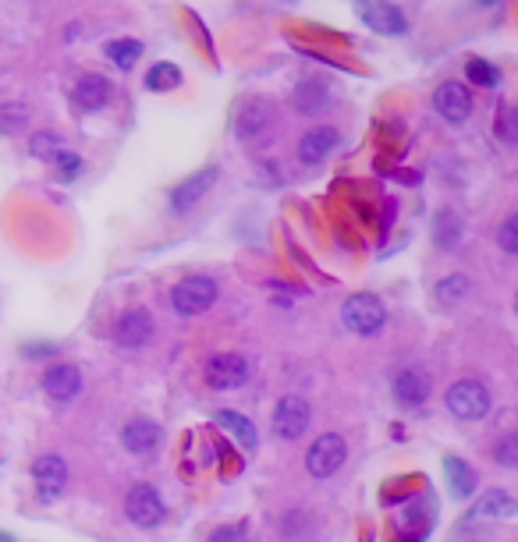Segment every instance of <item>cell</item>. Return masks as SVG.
Returning <instances> with one entry per match:
<instances>
[{"label":"cell","mask_w":518,"mask_h":542,"mask_svg":"<svg viewBox=\"0 0 518 542\" xmlns=\"http://www.w3.org/2000/svg\"><path fill=\"white\" fill-rule=\"evenodd\" d=\"M217 280L213 277H185L178 280V284L171 287V309L178 312V316H203V312L213 309V302H217Z\"/></svg>","instance_id":"obj_1"},{"label":"cell","mask_w":518,"mask_h":542,"mask_svg":"<svg viewBox=\"0 0 518 542\" xmlns=\"http://www.w3.org/2000/svg\"><path fill=\"white\" fill-rule=\"evenodd\" d=\"M341 323L348 326L359 337H377L387 323V305L380 302L377 295H352L345 305H341Z\"/></svg>","instance_id":"obj_2"},{"label":"cell","mask_w":518,"mask_h":542,"mask_svg":"<svg viewBox=\"0 0 518 542\" xmlns=\"http://www.w3.org/2000/svg\"><path fill=\"white\" fill-rule=\"evenodd\" d=\"M444 404H448V411L455 419L479 422V419H487V411H490V390L479 380H458L444 390Z\"/></svg>","instance_id":"obj_3"},{"label":"cell","mask_w":518,"mask_h":542,"mask_svg":"<svg viewBox=\"0 0 518 542\" xmlns=\"http://www.w3.org/2000/svg\"><path fill=\"white\" fill-rule=\"evenodd\" d=\"M125 514H128V521H132V525L157 528V525H164V518H167V504H164V496H160L157 486H150V482H139V486L128 489Z\"/></svg>","instance_id":"obj_4"},{"label":"cell","mask_w":518,"mask_h":542,"mask_svg":"<svg viewBox=\"0 0 518 542\" xmlns=\"http://www.w3.org/2000/svg\"><path fill=\"white\" fill-rule=\"evenodd\" d=\"M309 419H313V411H309L306 397L288 394V397H281V401H277L270 426H274V436H277V440L291 443V440H299V436L306 433V429H309Z\"/></svg>","instance_id":"obj_5"},{"label":"cell","mask_w":518,"mask_h":542,"mask_svg":"<svg viewBox=\"0 0 518 542\" xmlns=\"http://www.w3.org/2000/svg\"><path fill=\"white\" fill-rule=\"evenodd\" d=\"M345 461H348V443H345V436H338V433L320 436L306 454V468L313 479H330Z\"/></svg>","instance_id":"obj_6"},{"label":"cell","mask_w":518,"mask_h":542,"mask_svg":"<svg viewBox=\"0 0 518 542\" xmlns=\"http://www.w3.org/2000/svg\"><path fill=\"white\" fill-rule=\"evenodd\" d=\"M203 380L210 390L228 394V390H238L249 383V362L242 355H213L203 369Z\"/></svg>","instance_id":"obj_7"},{"label":"cell","mask_w":518,"mask_h":542,"mask_svg":"<svg viewBox=\"0 0 518 542\" xmlns=\"http://www.w3.org/2000/svg\"><path fill=\"white\" fill-rule=\"evenodd\" d=\"M32 482H36V493H40L43 504H54L57 496L68 486V465H64L57 454H43L32 461Z\"/></svg>","instance_id":"obj_8"},{"label":"cell","mask_w":518,"mask_h":542,"mask_svg":"<svg viewBox=\"0 0 518 542\" xmlns=\"http://www.w3.org/2000/svg\"><path fill=\"white\" fill-rule=\"evenodd\" d=\"M153 341V316L146 309H128L114 323V344L125 351H139Z\"/></svg>","instance_id":"obj_9"},{"label":"cell","mask_w":518,"mask_h":542,"mask_svg":"<svg viewBox=\"0 0 518 542\" xmlns=\"http://www.w3.org/2000/svg\"><path fill=\"white\" fill-rule=\"evenodd\" d=\"M43 394L54 404H71L82 394V372L71 362H54L43 372Z\"/></svg>","instance_id":"obj_10"},{"label":"cell","mask_w":518,"mask_h":542,"mask_svg":"<svg viewBox=\"0 0 518 542\" xmlns=\"http://www.w3.org/2000/svg\"><path fill=\"white\" fill-rule=\"evenodd\" d=\"M121 443H125L128 454L150 457L157 454V447L164 443V429L153 419H146V415H135V419H128L125 429H121Z\"/></svg>","instance_id":"obj_11"},{"label":"cell","mask_w":518,"mask_h":542,"mask_svg":"<svg viewBox=\"0 0 518 542\" xmlns=\"http://www.w3.org/2000/svg\"><path fill=\"white\" fill-rule=\"evenodd\" d=\"M355 8H359L362 22H366L373 32H380V36H401V32L409 29L405 15H401L394 4H387V0H359Z\"/></svg>","instance_id":"obj_12"},{"label":"cell","mask_w":518,"mask_h":542,"mask_svg":"<svg viewBox=\"0 0 518 542\" xmlns=\"http://www.w3.org/2000/svg\"><path fill=\"white\" fill-rule=\"evenodd\" d=\"M433 110H437V114L444 117L448 124L469 121L472 93L462 86V82H444V86H437V93H433Z\"/></svg>","instance_id":"obj_13"},{"label":"cell","mask_w":518,"mask_h":542,"mask_svg":"<svg viewBox=\"0 0 518 542\" xmlns=\"http://www.w3.org/2000/svg\"><path fill=\"white\" fill-rule=\"evenodd\" d=\"M274 128V110L263 100H249L245 107H238L235 114V135L242 142H256Z\"/></svg>","instance_id":"obj_14"},{"label":"cell","mask_w":518,"mask_h":542,"mask_svg":"<svg viewBox=\"0 0 518 542\" xmlns=\"http://www.w3.org/2000/svg\"><path fill=\"white\" fill-rule=\"evenodd\" d=\"M391 390H394V401L405 404V408H416L430 397V380H426V372L416 369V365H405V369H394L391 376Z\"/></svg>","instance_id":"obj_15"},{"label":"cell","mask_w":518,"mask_h":542,"mask_svg":"<svg viewBox=\"0 0 518 542\" xmlns=\"http://www.w3.org/2000/svg\"><path fill=\"white\" fill-rule=\"evenodd\" d=\"M338 142H341V132L338 128H330V124L309 128L299 142V160L306 163V167H316V163H323L334 149H338Z\"/></svg>","instance_id":"obj_16"},{"label":"cell","mask_w":518,"mask_h":542,"mask_svg":"<svg viewBox=\"0 0 518 542\" xmlns=\"http://www.w3.org/2000/svg\"><path fill=\"white\" fill-rule=\"evenodd\" d=\"M213 181H217V167H206V171H196L189 174V178L181 181L178 188L171 192V210L178 213H189L192 206H196L199 199H203L206 192L213 188Z\"/></svg>","instance_id":"obj_17"},{"label":"cell","mask_w":518,"mask_h":542,"mask_svg":"<svg viewBox=\"0 0 518 542\" xmlns=\"http://www.w3.org/2000/svg\"><path fill=\"white\" fill-rule=\"evenodd\" d=\"M71 100H75V107H79L82 114H96V110L107 107L110 82L103 75H82L79 82H75V89H71Z\"/></svg>","instance_id":"obj_18"},{"label":"cell","mask_w":518,"mask_h":542,"mask_svg":"<svg viewBox=\"0 0 518 542\" xmlns=\"http://www.w3.org/2000/svg\"><path fill=\"white\" fill-rule=\"evenodd\" d=\"M291 103H295L299 114H320V110H327V103H330L327 82H320V78H306V82H299L295 93H291Z\"/></svg>","instance_id":"obj_19"},{"label":"cell","mask_w":518,"mask_h":542,"mask_svg":"<svg viewBox=\"0 0 518 542\" xmlns=\"http://www.w3.org/2000/svg\"><path fill=\"white\" fill-rule=\"evenodd\" d=\"M217 426L224 429V433L231 436V440L238 443V447H245V450H256V443H259V436H256V426H252L245 415H238V411H217Z\"/></svg>","instance_id":"obj_20"},{"label":"cell","mask_w":518,"mask_h":542,"mask_svg":"<svg viewBox=\"0 0 518 542\" xmlns=\"http://www.w3.org/2000/svg\"><path fill=\"white\" fill-rule=\"evenodd\" d=\"M433 241H437V248H444V252H451V248L462 241V217H458L455 210H440L437 217H433Z\"/></svg>","instance_id":"obj_21"},{"label":"cell","mask_w":518,"mask_h":542,"mask_svg":"<svg viewBox=\"0 0 518 542\" xmlns=\"http://www.w3.org/2000/svg\"><path fill=\"white\" fill-rule=\"evenodd\" d=\"M444 472H448V486L458 500L472 496V489H476V472H472V465H465L462 457H448V461H444Z\"/></svg>","instance_id":"obj_22"},{"label":"cell","mask_w":518,"mask_h":542,"mask_svg":"<svg viewBox=\"0 0 518 542\" xmlns=\"http://www.w3.org/2000/svg\"><path fill=\"white\" fill-rule=\"evenodd\" d=\"M476 514L479 518H515V496L504 489H490L476 504Z\"/></svg>","instance_id":"obj_23"},{"label":"cell","mask_w":518,"mask_h":542,"mask_svg":"<svg viewBox=\"0 0 518 542\" xmlns=\"http://www.w3.org/2000/svg\"><path fill=\"white\" fill-rule=\"evenodd\" d=\"M178 82H181L178 64H167V61L153 64L150 75H146V89H150V93H167V89H178Z\"/></svg>","instance_id":"obj_24"},{"label":"cell","mask_w":518,"mask_h":542,"mask_svg":"<svg viewBox=\"0 0 518 542\" xmlns=\"http://www.w3.org/2000/svg\"><path fill=\"white\" fill-rule=\"evenodd\" d=\"M107 57L118 64L121 71H128L142 57V43H139V39H110V43H107Z\"/></svg>","instance_id":"obj_25"},{"label":"cell","mask_w":518,"mask_h":542,"mask_svg":"<svg viewBox=\"0 0 518 542\" xmlns=\"http://www.w3.org/2000/svg\"><path fill=\"white\" fill-rule=\"evenodd\" d=\"M465 78H469L472 86L494 89L497 82H501V71H497L490 61H483V57H472V61L465 64Z\"/></svg>","instance_id":"obj_26"},{"label":"cell","mask_w":518,"mask_h":542,"mask_svg":"<svg viewBox=\"0 0 518 542\" xmlns=\"http://www.w3.org/2000/svg\"><path fill=\"white\" fill-rule=\"evenodd\" d=\"M465 291H469V277L465 273H451L448 280H440L437 287H433V295H437L440 305H455L465 298Z\"/></svg>","instance_id":"obj_27"},{"label":"cell","mask_w":518,"mask_h":542,"mask_svg":"<svg viewBox=\"0 0 518 542\" xmlns=\"http://www.w3.org/2000/svg\"><path fill=\"white\" fill-rule=\"evenodd\" d=\"M64 149H68V146H64V139H61V135H54V132H36L29 139V153L36 156V160L50 163L57 153H64Z\"/></svg>","instance_id":"obj_28"},{"label":"cell","mask_w":518,"mask_h":542,"mask_svg":"<svg viewBox=\"0 0 518 542\" xmlns=\"http://www.w3.org/2000/svg\"><path fill=\"white\" fill-rule=\"evenodd\" d=\"M25 128V107L22 103H4L0 107V135H18Z\"/></svg>","instance_id":"obj_29"},{"label":"cell","mask_w":518,"mask_h":542,"mask_svg":"<svg viewBox=\"0 0 518 542\" xmlns=\"http://www.w3.org/2000/svg\"><path fill=\"white\" fill-rule=\"evenodd\" d=\"M494 457L501 461L504 468H515L518 465V440H515V436H501V440H497V447H494Z\"/></svg>","instance_id":"obj_30"},{"label":"cell","mask_w":518,"mask_h":542,"mask_svg":"<svg viewBox=\"0 0 518 542\" xmlns=\"http://www.w3.org/2000/svg\"><path fill=\"white\" fill-rule=\"evenodd\" d=\"M50 163H54V167H57V174H61V178H75V174L82 171V156L68 153V149H64V153H57Z\"/></svg>","instance_id":"obj_31"},{"label":"cell","mask_w":518,"mask_h":542,"mask_svg":"<svg viewBox=\"0 0 518 542\" xmlns=\"http://www.w3.org/2000/svg\"><path fill=\"white\" fill-rule=\"evenodd\" d=\"M497 241H501V248L508 252V256H515L518 252V217H508L501 224V234H497Z\"/></svg>","instance_id":"obj_32"},{"label":"cell","mask_w":518,"mask_h":542,"mask_svg":"<svg viewBox=\"0 0 518 542\" xmlns=\"http://www.w3.org/2000/svg\"><path fill=\"white\" fill-rule=\"evenodd\" d=\"M497 132H501V139H504V142H515V139H518L515 107H508V103L501 107V121H497Z\"/></svg>","instance_id":"obj_33"},{"label":"cell","mask_w":518,"mask_h":542,"mask_svg":"<svg viewBox=\"0 0 518 542\" xmlns=\"http://www.w3.org/2000/svg\"><path fill=\"white\" fill-rule=\"evenodd\" d=\"M206 542H249V532H245V525H224V528H217Z\"/></svg>","instance_id":"obj_34"},{"label":"cell","mask_w":518,"mask_h":542,"mask_svg":"<svg viewBox=\"0 0 518 542\" xmlns=\"http://www.w3.org/2000/svg\"><path fill=\"white\" fill-rule=\"evenodd\" d=\"M22 355L25 358H47V355H54V344H25Z\"/></svg>","instance_id":"obj_35"}]
</instances>
